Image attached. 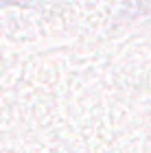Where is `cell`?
<instances>
[{
  "instance_id": "6da1fadb",
  "label": "cell",
  "mask_w": 151,
  "mask_h": 153,
  "mask_svg": "<svg viewBox=\"0 0 151 153\" xmlns=\"http://www.w3.org/2000/svg\"><path fill=\"white\" fill-rule=\"evenodd\" d=\"M2 4H20V2H29V0H0Z\"/></svg>"
}]
</instances>
